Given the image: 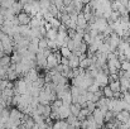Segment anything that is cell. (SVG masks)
Instances as JSON below:
<instances>
[{
    "instance_id": "cell-1",
    "label": "cell",
    "mask_w": 130,
    "mask_h": 129,
    "mask_svg": "<svg viewBox=\"0 0 130 129\" xmlns=\"http://www.w3.org/2000/svg\"><path fill=\"white\" fill-rule=\"evenodd\" d=\"M14 91H15V94H19V95H27V94H28L27 81H25L24 79L17 80V82H15V85H14Z\"/></svg>"
},
{
    "instance_id": "cell-2",
    "label": "cell",
    "mask_w": 130,
    "mask_h": 129,
    "mask_svg": "<svg viewBox=\"0 0 130 129\" xmlns=\"http://www.w3.org/2000/svg\"><path fill=\"white\" fill-rule=\"evenodd\" d=\"M109 81H110V77H109V75H107L106 72H104V71H100V72L97 74V76L95 77V82L99 86H102V87L107 86V82H109Z\"/></svg>"
},
{
    "instance_id": "cell-3",
    "label": "cell",
    "mask_w": 130,
    "mask_h": 129,
    "mask_svg": "<svg viewBox=\"0 0 130 129\" xmlns=\"http://www.w3.org/2000/svg\"><path fill=\"white\" fill-rule=\"evenodd\" d=\"M71 115H72V114H71V105L63 104V105L58 109V117H59V120L68 119Z\"/></svg>"
},
{
    "instance_id": "cell-4",
    "label": "cell",
    "mask_w": 130,
    "mask_h": 129,
    "mask_svg": "<svg viewBox=\"0 0 130 129\" xmlns=\"http://www.w3.org/2000/svg\"><path fill=\"white\" fill-rule=\"evenodd\" d=\"M92 28H95L96 31H99V33H104V31L106 29V27L109 25V23H107V20L105 19V18H99L93 24H90Z\"/></svg>"
},
{
    "instance_id": "cell-5",
    "label": "cell",
    "mask_w": 130,
    "mask_h": 129,
    "mask_svg": "<svg viewBox=\"0 0 130 129\" xmlns=\"http://www.w3.org/2000/svg\"><path fill=\"white\" fill-rule=\"evenodd\" d=\"M92 115H93V118H95V120H96L99 128H101V127L104 125V123H105V113H102L100 109L96 108V110L92 113Z\"/></svg>"
},
{
    "instance_id": "cell-6",
    "label": "cell",
    "mask_w": 130,
    "mask_h": 129,
    "mask_svg": "<svg viewBox=\"0 0 130 129\" xmlns=\"http://www.w3.org/2000/svg\"><path fill=\"white\" fill-rule=\"evenodd\" d=\"M41 76H39V74H38V71L36 70V68H32L25 76H24V80L27 81V82H36L38 79H39Z\"/></svg>"
},
{
    "instance_id": "cell-7",
    "label": "cell",
    "mask_w": 130,
    "mask_h": 129,
    "mask_svg": "<svg viewBox=\"0 0 130 129\" xmlns=\"http://www.w3.org/2000/svg\"><path fill=\"white\" fill-rule=\"evenodd\" d=\"M116 120L119 123H121V124H126L130 120V113L126 111V110H123L121 113L116 114Z\"/></svg>"
},
{
    "instance_id": "cell-8",
    "label": "cell",
    "mask_w": 130,
    "mask_h": 129,
    "mask_svg": "<svg viewBox=\"0 0 130 129\" xmlns=\"http://www.w3.org/2000/svg\"><path fill=\"white\" fill-rule=\"evenodd\" d=\"M18 20H19L20 25H29V23L32 20V17L29 14H27L25 11H23V13H20L18 15Z\"/></svg>"
},
{
    "instance_id": "cell-9",
    "label": "cell",
    "mask_w": 130,
    "mask_h": 129,
    "mask_svg": "<svg viewBox=\"0 0 130 129\" xmlns=\"http://www.w3.org/2000/svg\"><path fill=\"white\" fill-rule=\"evenodd\" d=\"M68 66L71 70H76V68H80V58L72 53V56L68 58Z\"/></svg>"
},
{
    "instance_id": "cell-10",
    "label": "cell",
    "mask_w": 130,
    "mask_h": 129,
    "mask_svg": "<svg viewBox=\"0 0 130 129\" xmlns=\"http://www.w3.org/2000/svg\"><path fill=\"white\" fill-rule=\"evenodd\" d=\"M119 81H120V87H121V92L123 94H125V92H128L129 91V87H130V79L128 77H120L119 79Z\"/></svg>"
},
{
    "instance_id": "cell-11",
    "label": "cell",
    "mask_w": 130,
    "mask_h": 129,
    "mask_svg": "<svg viewBox=\"0 0 130 129\" xmlns=\"http://www.w3.org/2000/svg\"><path fill=\"white\" fill-rule=\"evenodd\" d=\"M87 22L86 18H85V14L84 11L78 14V18H77V28H82V29H86L87 28Z\"/></svg>"
},
{
    "instance_id": "cell-12",
    "label": "cell",
    "mask_w": 130,
    "mask_h": 129,
    "mask_svg": "<svg viewBox=\"0 0 130 129\" xmlns=\"http://www.w3.org/2000/svg\"><path fill=\"white\" fill-rule=\"evenodd\" d=\"M57 36H58V29L52 28V29H49V31L47 32L45 38H47L48 41H56V39H57Z\"/></svg>"
},
{
    "instance_id": "cell-13",
    "label": "cell",
    "mask_w": 130,
    "mask_h": 129,
    "mask_svg": "<svg viewBox=\"0 0 130 129\" xmlns=\"http://www.w3.org/2000/svg\"><path fill=\"white\" fill-rule=\"evenodd\" d=\"M110 89L114 91V94H120L121 92V87H120V81H110Z\"/></svg>"
},
{
    "instance_id": "cell-14",
    "label": "cell",
    "mask_w": 130,
    "mask_h": 129,
    "mask_svg": "<svg viewBox=\"0 0 130 129\" xmlns=\"http://www.w3.org/2000/svg\"><path fill=\"white\" fill-rule=\"evenodd\" d=\"M102 92H104V97H106V99H114V91L110 89V86H105L104 87V90H102Z\"/></svg>"
},
{
    "instance_id": "cell-15",
    "label": "cell",
    "mask_w": 130,
    "mask_h": 129,
    "mask_svg": "<svg viewBox=\"0 0 130 129\" xmlns=\"http://www.w3.org/2000/svg\"><path fill=\"white\" fill-rule=\"evenodd\" d=\"M81 110H82L81 105H78V104H72V105H71V114H72V115L78 117V114H80Z\"/></svg>"
},
{
    "instance_id": "cell-16",
    "label": "cell",
    "mask_w": 130,
    "mask_h": 129,
    "mask_svg": "<svg viewBox=\"0 0 130 129\" xmlns=\"http://www.w3.org/2000/svg\"><path fill=\"white\" fill-rule=\"evenodd\" d=\"M59 52H61V56H62L63 58H70V57L72 56V52H71L67 47H62V48L59 49Z\"/></svg>"
},
{
    "instance_id": "cell-17",
    "label": "cell",
    "mask_w": 130,
    "mask_h": 129,
    "mask_svg": "<svg viewBox=\"0 0 130 129\" xmlns=\"http://www.w3.org/2000/svg\"><path fill=\"white\" fill-rule=\"evenodd\" d=\"M48 23H51V25H52V28H56V29H58L61 25H62V23H61V20L59 19H57V18H53V19H51Z\"/></svg>"
},
{
    "instance_id": "cell-18",
    "label": "cell",
    "mask_w": 130,
    "mask_h": 129,
    "mask_svg": "<svg viewBox=\"0 0 130 129\" xmlns=\"http://www.w3.org/2000/svg\"><path fill=\"white\" fill-rule=\"evenodd\" d=\"M96 108H97V106H96V104H95V103H92V101H87L86 109L88 110V111H90V113H91V114H92V113L96 110Z\"/></svg>"
},
{
    "instance_id": "cell-19",
    "label": "cell",
    "mask_w": 130,
    "mask_h": 129,
    "mask_svg": "<svg viewBox=\"0 0 130 129\" xmlns=\"http://www.w3.org/2000/svg\"><path fill=\"white\" fill-rule=\"evenodd\" d=\"M14 4H15V1H13V0H11V1H3V3H1V8L8 10V9H11Z\"/></svg>"
},
{
    "instance_id": "cell-20",
    "label": "cell",
    "mask_w": 130,
    "mask_h": 129,
    "mask_svg": "<svg viewBox=\"0 0 130 129\" xmlns=\"http://www.w3.org/2000/svg\"><path fill=\"white\" fill-rule=\"evenodd\" d=\"M114 118H116V115H115L112 111H107V113L105 114V122H107V123L112 122V120H114Z\"/></svg>"
},
{
    "instance_id": "cell-21",
    "label": "cell",
    "mask_w": 130,
    "mask_h": 129,
    "mask_svg": "<svg viewBox=\"0 0 130 129\" xmlns=\"http://www.w3.org/2000/svg\"><path fill=\"white\" fill-rule=\"evenodd\" d=\"M87 91H88V92H92V94H96L97 91H100V86L97 85L96 82H93L92 85L87 89Z\"/></svg>"
},
{
    "instance_id": "cell-22",
    "label": "cell",
    "mask_w": 130,
    "mask_h": 129,
    "mask_svg": "<svg viewBox=\"0 0 130 129\" xmlns=\"http://www.w3.org/2000/svg\"><path fill=\"white\" fill-rule=\"evenodd\" d=\"M47 48H48V41H47V38L39 39V49H47Z\"/></svg>"
},
{
    "instance_id": "cell-23",
    "label": "cell",
    "mask_w": 130,
    "mask_h": 129,
    "mask_svg": "<svg viewBox=\"0 0 130 129\" xmlns=\"http://www.w3.org/2000/svg\"><path fill=\"white\" fill-rule=\"evenodd\" d=\"M66 47H67V48H68V49H70V51L73 53V51L76 49V44H75V42H73V39H71V38H70V39H68V42H67V46H66Z\"/></svg>"
},
{
    "instance_id": "cell-24",
    "label": "cell",
    "mask_w": 130,
    "mask_h": 129,
    "mask_svg": "<svg viewBox=\"0 0 130 129\" xmlns=\"http://www.w3.org/2000/svg\"><path fill=\"white\" fill-rule=\"evenodd\" d=\"M48 41V39H47ZM48 48L51 49V51H57V43H56V41H48Z\"/></svg>"
},
{
    "instance_id": "cell-25",
    "label": "cell",
    "mask_w": 130,
    "mask_h": 129,
    "mask_svg": "<svg viewBox=\"0 0 130 129\" xmlns=\"http://www.w3.org/2000/svg\"><path fill=\"white\" fill-rule=\"evenodd\" d=\"M129 67H130V61H124V62H121V70L123 71H128L129 70Z\"/></svg>"
},
{
    "instance_id": "cell-26",
    "label": "cell",
    "mask_w": 130,
    "mask_h": 129,
    "mask_svg": "<svg viewBox=\"0 0 130 129\" xmlns=\"http://www.w3.org/2000/svg\"><path fill=\"white\" fill-rule=\"evenodd\" d=\"M70 124L64 120H59V129H68Z\"/></svg>"
},
{
    "instance_id": "cell-27",
    "label": "cell",
    "mask_w": 130,
    "mask_h": 129,
    "mask_svg": "<svg viewBox=\"0 0 130 129\" xmlns=\"http://www.w3.org/2000/svg\"><path fill=\"white\" fill-rule=\"evenodd\" d=\"M61 65H62V66H68V58H63V57H62Z\"/></svg>"
},
{
    "instance_id": "cell-28",
    "label": "cell",
    "mask_w": 130,
    "mask_h": 129,
    "mask_svg": "<svg viewBox=\"0 0 130 129\" xmlns=\"http://www.w3.org/2000/svg\"><path fill=\"white\" fill-rule=\"evenodd\" d=\"M125 57H126V60H129L130 61V47L126 49V52H125Z\"/></svg>"
},
{
    "instance_id": "cell-29",
    "label": "cell",
    "mask_w": 130,
    "mask_h": 129,
    "mask_svg": "<svg viewBox=\"0 0 130 129\" xmlns=\"http://www.w3.org/2000/svg\"><path fill=\"white\" fill-rule=\"evenodd\" d=\"M0 8H1V3H0Z\"/></svg>"
},
{
    "instance_id": "cell-30",
    "label": "cell",
    "mask_w": 130,
    "mask_h": 129,
    "mask_svg": "<svg viewBox=\"0 0 130 129\" xmlns=\"http://www.w3.org/2000/svg\"><path fill=\"white\" fill-rule=\"evenodd\" d=\"M99 129H102V128H99Z\"/></svg>"
}]
</instances>
